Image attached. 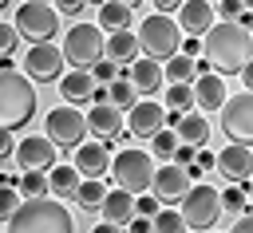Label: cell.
<instances>
[{"mask_svg": "<svg viewBox=\"0 0 253 233\" xmlns=\"http://www.w3.org/2000/svg\"><path fill=\"white\" fill-rule=\"evenodd\" d=\"M202 55L213 63V71L221 79L225 75H241V67L253 59V36L237 20H217L202 36Z\"/></svg>", "mask_w": 253, "mask_h": 233, "instance_id": "6da1fadb", "label": "cell"}, {"mask_svg": "<svg viewBox=\"0 0 253 233\" xmlns=\"http://www.w3.org/2000/svg\"><path fill=\"white\" fill-rule=\"evenodd\" d=\"M8 233H75V221L55 197H24L8 217Z\"/></svg>", "mask_w": 253, "mask_h": 233, "instance_id": "7a4b0ae2", "label": "cell"}, {"mask_svg": "<svg viewBox=\"0 0 253 233\" xmlns=\"http://www.w3.org/2000/svg\"><path fill=\"white\" fill-rule=\"evenodd\" d=\"M36 118V87L20 71H0V130H20Z\"/></svg>", "mask_w": 253, "mask_h": 233, "instance_id": "3957f363", "label": "cell"}, {"mask_svg": "<svg viewBox=\"0 0 253 233\" xmlns=\"http://www.w3.org/2000/svg\"><path fill=\"white\" fill-rule=\"evenodd\" d=\"M138 51H146V59H154V63H162V59H170V55H178V47H182V28L166 16V12H150L142 24H138Z\"/></svg>", "mask_w": 253, "mask_h": 233, "instance_id": "277c9868", "label": "cell"}, {"mask_svg": "<svg viewBox=\"0 0 253 233\" xmlns=\"http://www.w3.org/2000/svg\"><path fill=\"white\" fill-rule=\"evenodd\" d=\"M111 182L119 186V190H126L130 197H138V194H146L150 190V182H154V158L146 154V150H119L115 158H111Z\"/></svg>", "mask_w": 253, "mask_h": 233, "instance_id": "5b68a950", "label": "cell"}, {"mask_svg": "<svg viewBox=\"0 0 253 233\" xmlns=\"http://www.w3.org/2000/svg\"><path fill=\"white\" fill-rule=\"evenodd\" d=\"M178 213H182V225L186 229L210 233V229H217V217H221V194L213 186H194V190H186Z\"/></svg>", "mask_w": 253, "mask_h": 233, "instance_id": "8992f818", "label": "cell"}, {"mask_svg": "<svg viewBox=\"0 0 253 233\" xmlns=\"http://www.w3.org/2000/svg\"><path fill=\"white\" fill-rule=\"evenodd\" d=\"M16 36L32 39V43H51L55 32H59V12L51 4H40V0H24L16 8V20H12Z\"/></svg>", "mask_w": 253, "mask_h": 233, "instance_id": "52a82bcc", "label": "cell"}, {"mask_svg": "<svg viewBox=\"0 0 253 233\" xmlns=\"http://www.w3.org/2000/svg\"><path fill=\"white\" fill-rule=\"evenodd\" d=\"M59 51H63V59H67L75 71H87L91 63L103 59V28H99V24H71Z\"/></svg>", "mask_w": 253, "mask_h": 233, "instance_id": "ba28073f", "label": "cell"}, {"mask_svg": "<svg viewBox=\"0 0 253 233\" xmlns=\"http://www.w3.org/2000/svg\"><path fill=\"white\" fill-rule=\"evenodd\" d=\"M221 134L233 146H253V91L229 95L221 103Z\"/></svg>", "mask_w": 253, "mask_h": 233, "instance_id": "9c48e42d", "label": "cell"}, {"mask_svg": "<svg viewBox=\"0 0 253 233\" xmlns=\"http://www.w3.org/2000/svg\"><path fill=\"white\" fill-rule=\"evenodd\" d=\"M43 126H47V142L51 146H67V150H75L83 138H87V118L67 103V107H51L47 111V118H43Z\"/></svg>", "mask_w": 253, "mask_h": 233, "instance_id": "30bf717a", "label": "cell"}, {"mask_svg": "<svg viewBox=\"0 0 253 233\" xmlns=\"http://www.w3.org/2000/svg\"><path fill=\"white\" fill-rule=\"evenodd\" d=\"M24 75L32 83H55L63 75V51L55 43H32L24 51Z\"/></svg>", "mask_w": 253, "mask_h": 233, "instance_id": "8fae6325", "label": "cell"}, {"mask_svg": "<svg viewBox=\"0 0 253 233\" xmlns=\"http://www.w3.org/2000/svg\"><path fill=\"white\" fill-rule=\"evenodd\" d=\"M150 190H154V197H158L162 205H174V201H182V197H186V190H190V174H186V166L162 162V170H154V182H150Z\"/></svg>", "mask_w": 253, "mask_h": 233, "instance_id": "7c38bea8", "label": "cell"}, {"mask_svg": "<svg viewBox=\"0 0 253 233\" xmlns=\"http://www.w3.org/2000/svg\"><path fill=\"white\" fill-rule=\"evenodd\" d=\"M119 79H126V83L134 87V95H154V91H162V63L138 55L134 63L119 67Z\"/></svg>", "mask_w": 253, "mask_h": 233, "instance_id": "4fadbf2b", "label": "cell"}, {"mask_svg": "<svg viewBox=\"0 0 253 233\" xmlns=\"http://www.w3.org/2000/svg\"><path fill=\"white\" fill-rule=\"evenodd\" d=\"M12 158H16L20 170H51L55 166V146L47 138H40V134H28L24 142H16Z\"/></svg>", "mask_w": 253, "mask_h": 233, "instance_id": "5bb4252c", "label": "cell"}, {"mask_svg": "<svg viewBox=\"0 0 253 233\" xmlns=\"http://www.w3.org/2000/svg\"><path fill=\"white\" fill-rule=\"evenodd\" d=\"M111 170V142H79L75 146V174L79 178H103Z\"/></svg>", "mask_w": 253, "mask_h": 233, "instance_id": "9a60e30c", "label": "cell"}, {"mask_svg": "<svg viewBox=\"0 0 253 233\" xmlns=\"http://www.w3.org/2000/svg\"><path fill=\"white\" fill-rule=\"evenodd\" d=\"M83 118H87V130L103 142H115V138L126 134L123 130V111L111 107V103H91V115H83Z\"/></svg>", "mask_w": 253, "mask_h": 233, "instance_id": "2e32d148", "label": "cell"}, {"mask_svg": "<svg viewBox=\"0 0 253 233\" xmlns=\"http://www.w3.org/2000/svg\"><path fill=\"white\" fill-rule=\"evenodd\" d=\"M213 166L221 170V178H225V182H237V186H241V182H249V178H253V150H249V146H233V142H229V146L213 158Z\"/></svg>", "mask_w": 253, "mask_h": 233, "instance_id": "e0dca14e", "label": "cell"}, {"mask_svg": "<svg viewBox=\"0 0 253 233\" xmlns=\"http://www.w3.org/2000/svg\"><path fill=\"white\" fill-rule=\"evenodd\" d=\"M162 122H166L162 103H154V99H138V103L130 107V134H134V138H150L154 130H162Z\"/></svg>", "mask_w": 253, "mask_h": 233, "instance_id": "ac0fdd59", "label": "cell"}, {"mask_svg": "<svg viewBox=\"0 0 253 233\" xmlns=\"http://www.w3.org/2000/svg\"><path fill=\"white\" fill-rule=\"evenodd\" d=\"M210 24H213V4L210 0H182L178 4V28L182 32H190V36H206L210 32Z\"/></svg>", "mask_w": 253, "mask_h": 233, "instance_id": "d6986e66", "label": "cell"}, {"mask_svg": "<svg viewBox=\"0 0 253 233\" xmlns=\"http://www.w3.org/2000/svg\"><path fill=\"white\" fill-rule=\"evenodd\" d=\"M194 103H198V111H221V103H225V79L217 71L198 75L194 79Z\"/></svg>", "mask_w": 253, "mask_h": 233, "instance_id": "ffe728a7", "label": "cell"}, {"mask_svg": "<svg viewBox=\"0 0 253 233\" xmlns=\"http://www.w3.org/2000/svg\"><path fill=\"white\" fill-rule=\"evenodd\" d=\"M99 209H103V221H111V225H126L130 217H134V197L126 194V190H107L103 194V201H99Z\"/></svg>", "mask_w": 253, "mask_h": 233, "instance_id": "44dd1931", "label": "cell"}, {"mask_svg": "<svg viewBox=\"0 0 253 233\" xmlns=\"http://www.w3.org/2000/svg\"><path fill=\"white\" fill-rule=\"evenodd\" d=\"M103 55L111 59V63H119V67H126V63H134L138 59V39L123 28V32H111L107 39H103Z\"/></svg>", "mask_w": 253, "mask_h": 233, "instance_id": "7402d4cb", "label": "cell"}, {"mask_svg": "<svg viewBox=\"0 0 253 233\" xmlns=\"http://www.w3.org/2000/svg\"><path fill=\"white\" fill-rule=\"evenodd\" d=\"M170 130L178 134V142H186V146H194V150H202V146L210 142V122H206L202 115H178Z\"/></svg>", "mask_w": 253, "mask_h": 233, "instance_id": "603a6c76", "label": "cell"}, {"mask_svg": "<svg viewBox=\"0 0 253 233\" xmlns=\"http://www.w3.org/2000/svg\"><path fill=\"white\" fill-rule=\"evenodd\" d=\"M91 87H95L91 71H67V75H59V95L67 103H87L91 99Z\"/></svg>", "mask_w": 253, "mask_h": 233, "instance_id": "cb8c5ba5", "label": "cell"}, {"mask_svg": "<svg viewBox=\"0 0 253 233\" xmlns=\"http://www.w3.org/2000/svg\"><path fill=\"white\" fill-rule=\"evenodd\" d=\"M126 24H130V8H126V4H119V0L99 4V28H107V32H123Z\"/></svg>", "mask_w": 253, "mask_h": 233, "instance_id": "d4e9b609", "label": "cell"}, {"mask_svg": "<svg viewBox=\"0 0 253 233\" xmlns=\"http://www.w3.org/2000/svg\"><path fill=\"white\" fill-rule=\"evenodd\" d=\"M75 186H79L75 166H51V174H47V194L67 197V194H75Z\"/></svg>", "mask_w": 253, "mask_h": 233, "instance_id": "484cf974", "label": "cell"}, {"mask_svg": "<svg viewBox=\"0 0 253 233\" xmlns=\"http://www.w3.org/2000/svg\"><path fill=\"white\" fill-rule=\"evenodd\" d=\"M103 194H107V186H103V178H83L79 186H75V201L83 205V209H99V201H103Z\"/></svg>", "mask_w": 253, "mask_h": 233, "instance_id": "4316f807", "label": "cell"}, {"mask_svg": "<svg viewBox=\"0 0 253 233\" xmlns=\"http://www.w3.org/2000/svg\"><path fill=\"white\" fill-rule=\"evenodd\" d=\"M16 194H24V197H47V174L43 170H24V178H16Z\"/></svg>", "mask_w": 253, "mask_h": 233, "instance_id": "83f0119b", "label": "cell"}, {"mask_svg": "<svg viewBox=\"0 0 253 233\" xmlns=\"http://www.w3.org/2000/svg\"><path fill=\"white\" fill-rule=\"evenodd\" d=\"M162 75H166L170 83H190V75H194V59L178 51V55H170V59H166V67H162Z\"/></svg>", "mask_w": 253, "mask_h": 233, "instance_id": "f1b7e54d", "label": "cell"}, {"mask_svg": "<svg viewBox=\"0 0 253 233\" xmlns=\"http://www.w3.org/2000/svg\"><path fill=\"white\" fill-rule=\"evenodd\" d=\"M107 99H111V107H119V111H130V107L138 103V95H134V87H130L126 79L107 83Z\"/></svg>", "mask_w": 253, "mask_h": 233, "instance_id": "f546056e", "label": "cell"}, {"mask_svg": "<svg viewBox=\"0 0 253 233\" xmlns=\"http://www.w3.org/2000/svg\"><path fill=\"white\" fill-rule=\"evenodd\" d=\"M150 233H186L182 213H178V209H158V213L150 217Z\"/></svg>", "mask_w": 253, "mask_h": 233, "instance_id": "4dcf8cb0", "label": "cell"}, {"mask_svg": "<svg viewBox=\"0 0 253 233\" xmlns=\"http://www.w3.org/2000/svg\"><path fill=\"white\" fill-rule=\"evenodd\" d=\"M166 107L170 111H190L194 107V87L190 83H170L166 87Z\"/></svg>", "mask_w": 253, "mask_h": 233, "instance_id": "1f68e13d", "label": "cell"}, {"mask_svg": "<svg viewBox=\"0 0 253 233\" xmlns=\"http://www.w3.org/2000/svg\"><path fill=\"white\" fill-rule=\"evenodd\" d=\"M174 146H178V134H174L170 126H162V130H154V134H150V150H154V158H162V162H170V154H174Z\"/></svg>", "mask_w": 253, "mask_h": 233, "instance_id": "d6a6232c", "label": "cell"}, {"mask_svg": "<svg viewBox=\"0 0 253 233\" xmlns=\"http://www.w3.org/2000/svg\"><path fill=\"white\" fill-rule=\"evenodd\" d=\"M245 201H249V194H245V190H241L237 182H233V186H229V190L221 194V209H229V213H245V209H249Z\"/></svg>", "mask_w": 253, "mask_h": 233, "instance_id": "836d02e7", "label": "cell"}, {"mask_svg": "<svg viewBox=\"0 0 253 233\" xmlns=\"http://www.w3.org/2000/svg\"><path fill=\"white\" fill-rule=\"evenodd\" d=\"M91 79H95V83H103V87H107V83H115V79H119V63H111V59L103 55L99 63H91Z\"/></svg>", "mask_w": 253, "mask_h": 233, "instance_id": "e575fe53", "label": "cell"}, {"mask_svg": "<svg viewBox=\"0 0 253 233\" xmlns=\"http://www.w3.org/2000/svg\"><path fill=\"white\" fill-rule=\"evenodd\" d=\"M16 205H20L16 186H0V221H8V217L16 213Z\"/></svg>", "mask_w": 253, "mask_h": 233, "instance_id": "d590c367", "label": "cell"}, {"mask_svg": "<svg viewBox=\"0 0 253 233\" xmlns=\"http://www.w3.org/2000/svg\"><path fill=\"white\" fill-rule=\"evenodd\" d=\"M158 209H162V201H158L154 194H138V197H134V213H138V217H154Z\"/></svg>", "mask_w": 253, "mask_h": 233, "instance_id": "8d00e7d4", "label": "cell"}, {"mask_svg": "<svg viewBox=\"0 0 253 233\" xmlns=\"http://www.w3.org/2000/svg\"><path fill=\"white\" fill-rule=\"evenodd\" d=\"M241 0H217V8H213V16H221V20H237L241 16Z\"/></svg>", "mask_w": 253, "mask_h": 233, "instance_id": "74e56055", "label": "cell"}, {"mask_svg": "<svg viewBox=\"0 0 253 233\" xmlns=\"http://www.w3.org/2000/svg\"><path fill=\"white\" fill-rule=\"evenodd\" d=\"M16 39H20L16 28H12V24H0V55H12V51H16Z\"/></svg>", "mask_w": 253, "mask_h": 233, "instance_id": "f35d334b", "label": "cell"}, {"mask_svg": "<svg viewBox=\"0 0 253 233\" xmlns=\"http://www.w3.org/2000/svg\"><path fill=\"white\" fill-rule=\"evenodd\" d=\"M194 154H198L194 146H186V142H178V146H174V154H170V162H174V166H190V162H194Z\"/></svg>", "mask_w": 253, "mask_h": 233, "instance_id": "ab89813d", "label": "cell"}, {"mask_svg": "<svg viewBox=\"0 0 253 233\" xmlns=\"http://www.w3.org/2000/svg\"><path fill=\"white\" fill-rule=\"evenodd\" d=\"M229 233H253V209H245V213H237V221L229 225Z\"/></svg>", "mask_w": 253, "mask_h": 233, "instance_id": "60d3db41", "label": "cell"}, {"mask_svg": "<svg viewBox=\"0 0 253 233\" xmlns=\"http://www.w3.org/2000/svg\"><path fill=\"white\" fill-rule=\"evenodd\" d=\"M178 51H182V55H190V59H198V55H202V39H198V36H186Z\"/></svg>", "mask_w": 253, "mask_h": 233, "instance_id": "b9f144b4", "label": "cell"}, {"mask_svg": "<svg viewBox=\"0 0 253 233\" xmlns=\"http://www.w3.org/2000/svg\"><path fill=\"white\" fill-rule=\"evenodd\" d=\"M55 12H63V16H79V12H83V0H55Z\"/></svg>", "mask_w": 253, "mask_h": 233, "instance_id": "7bdbcfd3", "label": "cell"}, {"mask_svg": "<svg viewBox=\"0 0 253 233\" xmlns=\"http://www.w3.org/2000/svg\"><path fill=\"white\" fill-rule=\"evenodd\" d=\"M16 142H12V130H0V158H12Z\"/></svg>", "mask_w": 253, "mask_h": 233, "instance_id": "ee69618b", "label": "cell"}, {"mask_svg": "<svg viewBox=\"0 0 253 233\" xmlns=\"http://www.w3.org/2000/svg\"><path fill=\"white\" fill-rule=\"evenodd\" d=\"M194 158H198V162H194V166H202V170H213V158H217V154H210V150H206V146H202V150H198V154H194Z\"/></svg>", "mask_w": 253, "mask_h": 233, "instance_id": "f6af8a7d", "label": "cell"}, {"mask_svg": "<svg viewBox=\"0 0 253 233\" xmlns=\"http://www.w3.org/2000/svg\"><path fill=\"white\" fill-rule=\"evenodd\" d=\"M126 225H130V233H150V217H138V213H134Z\"/></svg>", "mask_w": 253, "mask_h": 233, "instance_id": "bcb514c9", "label": "cell"}, {"mask_svg": "<svg viewBox=\"0 0 253 233\" xmlns=\"http://www.w3.org/2000/svg\"><path fill=\"white\" fill-rule=\"evenodd\" d=\"M210 71H213V63H210L206 55H198V59H194V75H210Z\"/></svg>", "mask_w": 253, "mask_h": 233, "instance_id": "7dc6e473", "label": "cell"}, {"mask_svg": "<svg viewBox=\"0 0 253 233\" xmlns=\"http://www.w3.org/2000/svg\"><path fill=\"white\" fill-rule=\"evenodd\" d=\"M150 4H154V12H166V16H170V12H174L182 0H150Z\"/></svg>", "mask_w": 253, "mask_h": 233, "instance_id": "c3c4849f", "label": "cell"}, {"mask_svg": "<svg viewBox=\"0 0 253 233\" xmlns=\"http://www.w3.org/2000/svg\"><path fill=\"white\" fill-rule=\"evenodd\" d=\"M241 83H245V91H253V59L241 67Z\"/></svg>", "mask_w": 253, "mask_h": 233, "instance_id": "681fc988", "label": "cell"}, {"mask_svg": "<svg viewBox=\"0 0 253 233\" xmlns=\"http://www.w3.org/2000/svg\"><path fill=\"white\" fill-rule=\"evenodd\" d=\"M91 233H123V225H111V221H99Z\"/></svg>", "mask_w": 253, "mask_h": 233, "instance_id": "f907efd6", "label": "cell"}, {"mask_svg": "<svg viewBox=\"0 0 253 233\" xmlns=\"http://www.w3.org/2000/svg\"><path fill=\"white\" fill-rule=\"evenodd\" d=\"M0 186H16V174H8V170H0Z\"/></svg>", "mask_w": 253, "mask_h": 233, "instance_id": "816d5d0a", "label": "cell"}, {"mask_svg": "<svg viewBox=\"0 0 253 233\" xmlns=\"http://www.w3.org/2000/svg\"><path fill=\"white\" fill-rule=\"evenodd\" d=\"M119 4H126V8H130V12H134V8H138V4H142V0H119Z\"/></svg>", "mask_w": 253, "mask_h": 233, "instance_id": "f5cc1de1", "label": "cell"}, {"mask_svg": "<svg viewBox=\"0 0 253 233\" xmlns=\"http://www.w3.org/2000/svg\"><path fill=\"white\" fill-rule=\"evenodd\" d=\"M83 4H107V0H83Z\"/></svg>", "mask_w": 253, "mask_h": 233, "instance_id": "db71d44e", "label": "cell"}, {"mask_svg": "<svg viewBox=\"0 0 253 233\" xmlns=\"http://www.w3.org/2000/svg\"><path fill=\"white\" fill-rule=\"evenodd\" d=\"M249 197H253V178H249Z\"/></svg>", "mask_w": 253, "mask_h": 233, "instance_id": "11a10c76", "label": "cell"}, {"mask_svg": "<svg viewBox=\"0 0 253 233\" xmlns=\"http://www.w3.org/2000/svg\"><path fill=\"white\" fill-rule=\"evenodd\" d=\"M0 8H8V0H0Z\"/></svg>", "mask_w": 253, "mask_h": 233, "instance_id": "9f6ffc18", "label": "cell"}, {"mask_svg": "<svg viewBox=\"0 0 253 233\" xmlns=\"http://www.w3.org/2000/svg\"><path fill=\"white\" fill-rule=\"evenodd\" d=\"M241 4H253V0H241Z\"/></svg>", "mask_w": 253, "mask_h": 233, "instance_id": "6f0895ef", "label": "cell"}, {"mask_svg": "<svg viewBox=\"0 0 253 233\" xmlns=\"http://www.w3.org/2000/svg\"><path fill=\"white\" fill-rule=\"evenodd\" d=\"M40 4H47V0H40Z\"/></svg>", "mask_w": 253, "mask_h": 233, "instance_id": "680465c9", "label": "cell"}, {"mask_svg": "<svg viewBox=\"0 0 253 233\" xmlns=\"http://www.w3.org/2000/svg\"><path fill=\"white\" fill-rule=\"evenodd\" d=\"M249 32H253V28H249Z\"/></svg>", "mask_w": 253, "mask_h": 233, "instance_id": "91938a15", "label": "cell"}]
</instances>
